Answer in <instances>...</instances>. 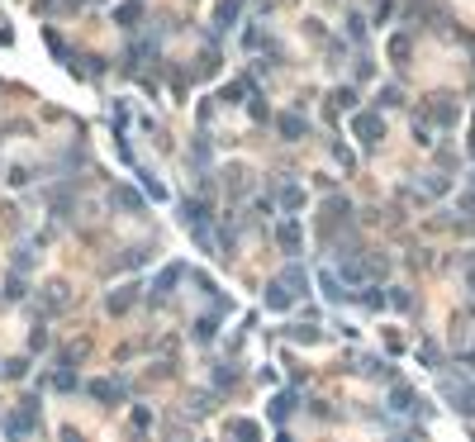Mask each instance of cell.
<instances>
[{
  "mask_svg": "<svg viewBox=\"0 0 475 442\" xmlns=\"http://www.w3.org/2000/svg\"><path fill=\"white\" fill-rule=\"evenodd\" d=\"M352 133L371 148V143H380V138H385V119H380L375 109H357V114H352Z\"/></svg>",
  "mask_w": 475,
  "mask_h": 442,
  "instance_id": "6da1fadb",
  "label": "cell"
},
{
  "mask_svg": "<svg viewBox=\"0 0 475 442\" xmlns=\"http://www.w3.org/2000/svg\"><path fill=\"white\" fill-rule=\"evenodd\" d=\"M442 395H447L451 409H461V414H475V386H466V381L447 376V381H442Z\"/></svg>",
  "mask_w": 475,
  "mask_h": 442,
  "instance_id": "7a4b0ae2",
  "label": "cell"
},
{
  "mask_svg": "<svg viewBox=\"0 0 475 442\" xmlns=\"http://www.w3.org/2000/svg\"><path fill=\"white\" fill-rule=\"evenodd\" d=\"M181 276H185V266H181V261H171V266H166V271H162V276H157V286H153V300H157V305H162V300H166L171 290L181 286Z\"/></svg>",
  "mask_w": 475,
  "mask_h": 442,
  "instance_id": "3957f363",
  "label": "cell"
},
{
  "mask_svg": "<svg viewBox=\"0 0 475 442\" xmlns=\"http://www.w3.org/2000/svg\"><path fill=\"white\" fill-rule=\"evenodd\" d=\"M428 119H437V124H442V129H451V124H456V119H461V109H456V105H451L447 96H437V100L428 105Z\"/></svg>",
  "mask_w": 475,
  "mask_h": 442,
  "instance_id": "277c9868",
  "label": "cell"
},
{
  "mask_svg": "<svg viewBox=\"0 0 475 442\" xmlns=\"http://www.w3.org/2000/svg\"><path fill=\"white\" fill-rule=\"evenodd\" d=\"M295 409H299V395H295V390H281L276 399H271V418H276V423H286Z\"/></svg>",
  "mask_w": 475,
  "mask_h": 442,
  "instance_id": "5b68a950",
  "label": "cell"
},
{
  "mask_svg": "<svg viewBox=\"0 0 475 442\" xmlns=\"http://www.w3.org/2000/svg\"><path fill=\"white\" fill-rule=\"evenodd\" d=\"M138 20H143V0H124V5L114 10V24L119 29H138Z\"/></svg>",
  "mask_w": 475,
  "mask_h": 442,
  "instance_id": "8992f818",
  "label": "cell"
},
{
  "mask_svg": "<svg viewBox=\"0 0 475 442\" xmlns=\"http://www.w3.org/2000/svg\"><path fill=\"white\" fill-rule=\"evenodd\" d=\"M91 395H95V399H109V404H119V399H124V381H91Z\"/></svg>",
  "mask_w": 475,
  "mask_h": 442,
  "instance_id": "52a82bcc",
  "label": "cell"
},
{
  "mask_svg": "<svg viewBox=\"0 0 475 442\" xmlns=\"http://www.w3.org/2000/svg\"><path fill=\"white\" fill-rule=\"evenodd\" d=\"M281 133H286L290 143H299V138L309 133V119H304V114H281Z\"/></svg>",
  "mask_w": 475,
  "mask_h": 442,
  "instance_id": "ba28073f",
  "label": "cell"
},
{
  "mask_svg": "<svg viewBox=\"0 0 475 442\" xmlns=\"http://www.w3.org/2000/svg\"><path fill=\"white\" fill-rule=\"evenodd\" d=\"M238 10H242L238 0H219V5H214V20H219V29H233V24H238Z\"/></svg>",
  "mask_w": 475,
  "mask_h": 442,
  "instance_id": "9c48e42d",
  "label": "cell"
},
{
  "mask_svg": "<svg viewBox=\"0 0 475 442\" xmlns=\"http://www.w3.org/2000/svg\"><path fill=\"white\" fill-rule=\"evenodd\" d=\"M114 205L119 209H133V214H143V195H138V190H129V185H119V190H114Z\"/></svg>",
  "mask_w": 475,
  "mask_h": 442,
  "instance_id": "30bf717a",
  "label": "cell"
},
{
  "mask_svg": "<svg viewBox=\"0 0 475 442\" xmlns=\"http://www.w3.org/2000/svg\"><path fill=\"white\" fill-rule=\"evenodd\" d=\"M390 409H399V414L419 409V399H414V390H409V386H395V390H390Z\"/></svg>",
  "mask_w": 475,
  "mask_h": 442,
  "instance_id": "8fae6325",
  "label": "cell"
},
{
  "mask_svg": "<svg viewBox=\"0 0 475 442\" xmlns=\"http://www.w3.org/2000/svg\"><path fill=\"white\" fill-rule=\"evenodd\" d=\"M133 300H138V286H119L114 295H109V314H124Z\"/></svg>",
  "mask_w": 475,
  "mask_h": 442,
  "instance_id": "7c38bea8",
  "label": "cell"
},
{
  "mask_svg": "<svg viewBox=\"0 0 475 442\" xmlns=\"http://www.w3.org/2000/svg\"><path fill=\"white\" fill-rule=\"evenodd\" d=\"M138 181H143V190H148V200H166V185H162L148 167H138Z\"/></svg>",
  "mask_w": 475,
  "mask_h": 442,
  "instance_id": "4fadbf2b",
  "label": "cell"
},
{
  "mask_svg": "<svg viewBox=\"0 0 475 442\" xmlns=\"http://www.w3.org/2000/svg\"><path fill=\"white\" fill-rule=\"evenodd\" d=\"M214 338H219V319L214 314L210 319H195V342H214Z\"/></svg>",
  "mask_w": 475,
  "mask_h": 442,
  "instance_id": "5bb4252c",
  "label": "cell"
},
{
  "mask_svg": "<svg viewBox=\"0 0 475 442\" xmlns=\"http://www.w3.org/2000/svg\"><path fill=\"white\" fill-rule=\"evenodd\" d=\"M281 247H286V252H299V224H295V219L281 224Z\"/></svg>",
  "mask_w": 475,
  "mask_h": 442,
  "instance_id": "9a60e30c",
  "label": "cell"
},
{
  "mask_svg": "<svg viewBox=\"0 0 475 442\" xmlns=\"http://www.w3.org/2000/svg\"><path fill=\"white\" fill-rule=\"evenodd\" d=\"M299 205H304V190H299V185H286V190H281V209H286V214H295Z\"/></svg>",
  "mask_w": 475,
  "mask_h": 442,
  "instance_id": "2e32d148",
  "label": "cell"
},
{
  "mask_svg": "<svg viewBox=\"0 0 475 442\" xmlns=\"http://www.w3.org/2000/svg\"><path fill=\"white\" fill-rule=\"evenodd\" d=\"M318 286H323V295H328L333 305H343V286H338V276H333V271H323V276H318Z\"/></svg>",
  "mask_w": 475,
  "mask_h": 442,
  "instance_id": "e0dca14e",
  "label": "cell"
},
{
  "mask_svg": "<svg viewBox=\"0 0 475 442\" xmlns=\"http://www.w3.org/2000/svg\"><path fill=\"white\" fill-rule=\"evenodd\" d=\"M380 109H390V105H404V91H399V86H380Z\"/></svg>",
  "mask_w": 475,
  "mask_h": 442,
  "instance_id": "ac0fdd59",
  "label": "cell"
},
{
  "mask_svg": "<svg viewBox=\"0 0 475 442\" xmlns=\"http://www.w3.org/2000/svg\"><path fill=\"white\" fill-rule=\"evenodd\" d=\"M228 433H233V438H257V423H247V418H233V423H228Z\"/></svg>",
  "mask_w": 475,
  "mask_h": 442,
  "instance_id": "d6986e66",
  "label": "cell"
},
{
  "mask_svg": "<svg viewBox=\"0 0 475 442\" xmlns=\"http://www.w3.org/2000/svg\"><path fill=\"white\" fill-rule=\"evenodd\" d=\"M347 33H352L357 43H366V20H361V15H352V20H347Z\"/></svg>",
  "mask_w": 475,
  "mask_h": 442,
  "instance_id": "ffe728a7",
  "label": "cell"
},
{
  "mask_svg": "<svg viewBox=\"0 0 475 442\" xmlns=\"http://www.w3.org/2000/svg\"><path fill=\"white\" fill-rule=\"evenodd\" d=\"M242 48H266V33L262 29H247V33H242Z\"/></svg>",
  "mask_w": 475,
  "mask_h": 442,
  "instance_id": "44dd1931",
  "label": "cell"
},
{
  "mask_svg": "<svg viewBox=\"0 0 475 442\" xmlns=\"http://www.w3.org/2000/svg\"><path fill=\"white\" fill-rule=\"evenodd\" d=\"M290 338H295V342H314L318 333H314V328H309V323H295V328H290Z\"/></svg>",
  "mask_w": 475,
  "mask_h": 442,
  "instance_id": "7402d4cb",
  "label": "cell"
},
{
  "mask_svg": "<svg viewBox=\"0 0 475 442\" xmlns=\"http://www.w3.org/2000/svg\"><path fill=\"white\" fill-rule=\"evenodd\" d=\"M361 305H366V310H385V295H380V290H366Z\"/></svg>",
  "mask_w": 475,
  "mask_h": 442,
  "instance_id": "603a6c76",
  "label": "cell"
},
{
  "mask_svg": "<svg viewBox=\"0 0 475 442\" xmlns=\"http://www.w3.org/2000/svg\"><path fill=\"white\" fill-rule=\"evenodd\" d=\"M333 100L343 105V109H352V105H357V91H352V86H343V91H338V96H333Z\"/></svg>",
  "mask_w": 475,
  "mask_h": 442,
  "instance_id": "cb8c5ba5",
  "label": "cell"
},
{
  "mask_svg": "<svg viewBox=\"0 0 475 442\" xmlns=\"http://www.w3.org/2000/svg\"><path fill=\"white\" fill-rule=\"evenodd\" d=\"M390 57H395V62H399V57H409V38H395V43H390Z\"/></svg>",
  "mask_w": 475,
  "mask_h": 442,
  "instance_id": "d4e9b609",
  "label": "cell"
},
{
  "mask_svg": "<svg viewBox=\"0 0 475 442\" xmlns=\"http://www.w3.org/2000/svg\"><path fill=\"white\" fill-rule=\"evenodd\" d=\"M466 281H471V290H475V261H471V271H466Z\"/></svg>",
  "mask_w": 475,
  "mask_h": 442,
  "instance_id": "484cf974",
  "label": "cell"
},
{
  "mask_svg": "<svg viewBox=\"0 0 475 442\" xmlns=\"http://www.w3.org/2000/svg\"><path fill=\"white\" fill-rule=\"evenodd\" d=\"M471 153H475V138H471Z\"/></svg>",
  "mask_w": 475,
  "mask_h": 442,
  "instance_id": "4316f807",
  "label": "cell"
}]
</instances>
